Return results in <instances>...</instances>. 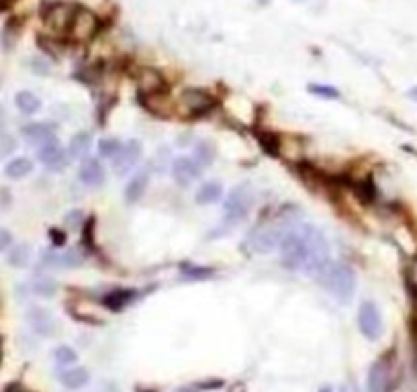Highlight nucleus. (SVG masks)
Returning <instances> with one entry per match:
<instances>
[{
    "label": "nucleus",
    "mask_w": 417,
    "mask_h": 392,
    "mask_svg": "<svg viewBox=\"0 0 417 392\" xmlns=\"http://www.w3.org/2000/svg\"><path fill=\"white\" fill-rule=\"evenodd\" d=\"M21 135L27 143L35 146V148H41L49 141L56 139V127L52 123H43V121H37V123H29L21 129Z\"/></svg>",
    "instance_id": "15"
},
{
    "label": "nucleus",
    "mask_w": 417,
    "mask_h": 392,
    "mask_svg": "<svg viewBox=\"0 0 417 392\" xmlns=\"http://www.w3.org/2000/svg\"><path fill=\"white\" fill-rule=\"evenodd\" d=\"M98 392H121V391H119V387H117L115 382H102L100 389H98Z\"/></svg>",
    "instance_id": "37"
},
{
    "label": "nucleus",
    "mask_w": 417,
    "mask_h": 392,
    "mask_svg": "<svg viewBox=\"0 0 417 392\" xmlns=\"http://www.w3.org/2000/svg\"><path fill=\"white\" fill-rule=\"evenodd\" d=\"M291 227V225H289ZM289 227L280 225V223H270L266 227H258L248 239V245L253 253H260V255H266V253H272L274 249L280 247L282 243V237L289 231Z\"/></svg>",
    "instance_id": "4"
},
{
    "label": "nucleus",
    "mask_w": 417,
    "mask_h": 392,
    "mask_svg": "<svg viewBox=\"0 0 417 392\" xmlns=\"http://www.w3.org/2000/svg\"><path fill=\"white\" fill-rule=\"evenodd\" d=\"M180 272H182V278L184 280H194V282H203V280H209V278H213L215 276V270L213 268H205V266H182L180 268Z\"/></svg>",
    "instance_id": "29"
},
{
    "label": "nucleus",
    "mask_w": 417,
    "mask_h": 392,
    "mask_svg": "<svg viewBox=\"0 0 417 392\" xmlns=\"http://www.w3.org/2000/svg\"><path fill=\"white\" fill-rule=\"evenodd\" d=\"M33 168H35L33 159H29V157L25 156L12 157V159L4 165V176H6L8 180H23V178H27V176L33 172Z\"/></svg>",
    "instance_id": "23"
},
{
    "label": "nucleus",
    "mask_w": 417,
    "mask_h": 392,
    "mask_svg": "<svg viewBox=\"0 0 417 392\" xmlns=\"http://www.w3.org/2000/svg\"><path fill=\"white\" fill-rule=\"evenodd\" d=\"M29 288H31L33 295L49 299V297H54V295L58 292V282H56L54 278H49V276H35V278L31 280Z\"/></svg>",
    "instance_id": "26"
},
{
    "label": "nucleus",
    "mask_w": 417,
    "mask_h": 392,
    "mask_svg": "<svg viewBox=\"0 0 417 392\" xmlns=\"http://www.w3.org/2000/svg\"><path fill=\"white\" fill-rule=\"evenodd\" d=\"M307 90H309L313 96H317V98H326V100H337V98L341 96L337 88L328 86V84H309Z\"/></svg>",
    "instance_id": "33"
},
{
    "label": "nucleus",
    "mask_w": 417,
    "mask_h": 392,
    "mask_svg": "<svg viewBox=\"0 0 417 392\" xmlns=\"http://www.w3.org/2000/svg\"><path fill=\"white\" fill-rule=\"evenodd\" d=\"M278 251L282 266L293 272L319 276L332 264L328 237L315 225H291Z\"/></svg>",
    "instance_id": "1"
},
{
    "label": "nucleus",
    "mask_w": 417,
    "mask_h": 392,
    "mask_svg": "<svg viewBox=\"0 0 417 392\" xmlns=\"http://www.w3.org/2000/svg\"><path fill=\"white\" fill-rule=\"evenodd\" d=\"M37 159H39L47 170H52V172H62V170L68 165L70 156H68V152L58 143V139H54V141H49V143L37 148Z\"/></svg>",
    "instance_id": "13"
},
{
    "label": "nucleus",
    "mask_w": 417,
    "mask_h": 392,
    "mask_svg": "<svg viewBox=\"0 0 417 392\" xmlns=\"http://www.w3.org/2000/svg\"><path fill=\"white\" fill-rule=\"evenodd\" d=\"M322 286L330 292V297L341 305L352 303L356 292V274L346 264H330L319 276Z\"/></svg>",
    "instance_id": "2"
},
{
    "label": "nucleus",
    "mask_w": 417,
    "mask_h": 392,
    "mask_svg": "<svg viewBox=\"0 0 417 392\" xmlns=\"http://www.w3.org/2000/svg\"><path fill=\"white\" fill-rule=\"evenodd\" d=\"M203 165L194 159V156H178L172 159L170 163V172H172V178L178 186L186 188L190 186L192 182H196L201 176H203Z\"/></svg>",
    "instance_id": "9"
},
{
    "label": "nucleus",
    "mask_w": 417,
    "mask_h": 392,
    "mask_svg": "<svg viewBox=\"0 0 417 392\" xmlns=\"http://www.w3.org/2000/svg\"><path fill=\"white\" fill-rule=\"evenodd\" d=\"M358 329L368 341L381 339V335L385 331V323H383V314L379 311V307L372 301H364L360 305V309H358Z\"/></svg>",
    "instance_id": "6"
},
{
    "label": "nucleus",
    "mask_w": 417,
    "mask_h": 392,
    "mask_svg": "<svg viewBox=\"0 0 417 392\" xmlns=\"http://www.w3.org/2000/svg\"><path fill=\"white\" fill-rule=\"evenodd\" d=\"M137 297H139V292H137L135 288H117V290L106 292L100 301H102V305H104L109 311L121 313V311H123L125 307H129Z\"/></svg>",
    "instance_id": "17"
},
{
    "label": "nucleus",
    "mask_w": 417,
    "mask_h": 392,
    "mask_svg": "<svg viewBox=\"0 0 417 392\" xmlns=\"http://www.w3.org/2000/svg\"><path fill=\"white\" fill-rule=\"evenodd\" d=\"M391 380H393V370L391 362L387 358L376 360L370 370H368V380H366V391L368 392H389L391 391Z\"/></svg>",
    "instance_id": "11"
},
{
    "label": "nucleus",
    "mask_w": 417,
    "mask_h": 392,
    "mask_svg": "<svg viewBox=\"0 0 417 392\" xmlns=\"http://www.w3.org/2000/svg\"><path fill=\"white\" fill-rule=\"evenodd\" d=\"M253 207V190L250 184H238L229 190L223 203V221L227 225H238L250 215Z\"/></svg>",
    "instance_id": "3"
},
{
    "label": "nucleus",
    "mask_w": 417,
    "mask_h": 392,
    "mask_svg": "<svg viewBox=\"0 0 417 392\" xmlns=\"http://www.w3.org/2000/svg\"><path fill=\"white\" fill-rule=\"evenodd\" d=\"M223 198V184L217 182V180H209V182H203L201 188L196 190L194 194V200L196 205H215Z\"/></svg>",
    "instance_id": "21"
},
{
    "label": "nucleus",
    "mask_w": 417,
    "mask_h": 392,
    "mask_svg": "<svg viewBox=\"0 0 417 392\" xmlns=\"http://www.w3.org/2000/svg\"><path fill=\"white\" fill-rule=\"evenodd\" d=\"M4 129H6V111L0 104V133H4Z\"/></svg>",
    "instance_id": "38"
},
{
    "label": "nucleus",
    "mask_w": 417,
    "mask_h": 392,
    "mask_svg": "<svg viewBox=\"0 0 417 392\" xmlns=\"http://www.w3.org/2000/svg\"><path fill=\"white\" fill-rule=\"evenodd\" d=\"M76 8L78 6L70 2H49L43 6V21L56 33H68V27L74 19Z\"/></svg>",
    "instance_id": "8"
},
{
    "label": "nucleus",
    "mask_w": 417,
    "mask_h": 392,
    "mask_svg": "<svg viewBox=\"0 0 417 392\" xmlns=\"http://www.w3.org/2000/svg\"><path fill=\"white\" fill-rule=\"evenodd\" d=\"M223 387V380H217V378H205V380H199V382H190V384H184L180 389H176V392H211L215 389H221Z\"/></svg>",
    "instance_id": "31"
},
{
    "label": "nucleus",
    "mask_w": 417,
    "mask_h": 392,
    "mask_svg": "<svg viewBox=\"0 0 417 392\" xmlns=\"http://www.w3.org/2000/svg\"><path fill=\"white\" fill-rule=\"evenodd\" d=\"M4 392H27L21 384H10V387H6V391Z\"/></svg>",
    "instance_id": "39"
},
{
    "label": "nucleus",
    "mask_w": 417,
    "mask_h": 392,
    "mask_svg": "<svg viewBox=\"0 0 417 392\" xmlns=\"http://www.w3.org/2000/svg\"><path fill=\"white\" fill-rule=\"evenodd\" d=\"M54 362H56V366L58 368H72L76 362H78V354H76V349L74 347H70V345H60V347H56L54 349Z\"/></svg>",
    "instance_id": "28"
},
{
    "label": "nucleus",
    "mask_w": 417,
    "mask_h": 392,
    "mask_svg": "<svg viewBox=\"0 0 417 392\" xmlns=\"http://www.w3.org/2000/svg\"><path fill=\"white\" fill-rule=\"evenodd\" d=\"M96 31H98V16H96L92 10L84 8V6H78L66 35H68L72 41L86 43V41H90V39L96 35Z\"/></svg>",
    "instance_id": "7"
},
{
    "label": "nucleus",
    "mask_w": 417,
    "mask_h": 392,
    "mask_svg": "<svg viewBox=\"0 0 417 392\" xmlns=\"http://www.w3.org/2000/svg\"><path fill=\"white\" fill-rule=\"evenodd\" d=\"M16 148H19V143L10 133H0V159L12 156L16 152Z\"/></svg>",
    "instance_id": "34"
},
{
    "label": "nucleus",
    "mask_w": 417,
    "mask_h": 392,
    "mask_svg": "<svg viewBox=\"0 0 417 392\" xmlns=\"http://www.w3.org/2000/svg\"><path fill=\"white\" fill-rule=\"evenodd\" d=\"M215 157H217V148H215V143L213 141H201V143H196V148H194V159L205 168V165H211L213 161H215Z\"/></svg>",
    "instance_id": "30"
},
{
    "label": "nucleus",
    "mask_w": 417,
    "mask_h": 392,
    "mask_svg": "<svg viewBox=\"0 0 417 392\" xmlns=\"http://www.w3.org/2000/svg\"><path fill=\"white\" fill-rule=\"evenodd\" d=\"M121 141L117 139V137H102L100 141H98V146H96V150H98V156L104 157V159H115V156L121 152Z\"/></svg>",
    "instance_id": "32"
},
{
    "label": "nucleus",
    "mask_w": 417,
    "mask_h": 392,
    "mask_svg": "<svg viewBox=\"0 0 417 392\" xmlns=\"http://www.w3.org/2000/svg\"><path fill=\"white\" fill-rule=\"evenodd\" d=\"M258 2H264V4H266V2H268V0H258Z\"/></svg>",
    "instance_id": "41"
},
{
    "label": "nucleus",
    "mask_w": 417,
    "mask_h": 392,
    "mask_svg": "<svg viewBox=\"0 0 417 392\" xmlns=\"http://www.w3.org/2000/svg\"><path fill=\"white\" fill-rule=\"evenodd\" d=\"M43 266L47 268H78L82 266V255L78 251H64V253H43Z\"/></svg>",
    "instance_id": "20"
},
{
    "label": "nucleus",
    "mask_w": 417,
    "mask_h": 392,
    "mask_svg": "<svg viewBox=\"0 0 417 392\" xmlns=\"http://www.w3.org/2000/svg\"><path fill=\"white\" fill-rule=\"evenodd\" d=\"M92 150V137L90 133H76L72 139H70V146H68V156L74 157V159H86L88 154Z\"/></svg>",
    "instance_id": "24"
},
{
    "label": "nucleus",
    "mask_w": 417,
    "mask_h": 392,
    "mask_svg": "<svg viewBox=\"0 0 417 392\" xmlns=\"http://www.w3.org/2000/svg\"><path fill=\"white\" fill-rule=\"evenodd\" d=\"M180 106L192 117H203L217 108V98L203 88H186L180 94Z\"/></svg>",
    "instance_id": "5"
},
{
    "label": "nucleus",
    "mask_w": 417,
    "mask_h": 392,
    "mask_svg": "<svg viewBox=\"0 0 417 392\" xmlns=\"http://www.w3.org/2000/svg\"><path fill=\"white\" fill-rule=\"evenodd\" d=\"M14 104L23 115H35L41 108V100L37 98V94L29 92V90H21L14 96Z\"/></svg>",
    "instance_id": "25"
},
{
    "label": "nucleus",
    "mask_w": 417,
    "mask_h": 392,
    "mask_svg": "<svg viewBox=\"0 0 417 392\" xmlns=\"http://www.w3.org/2000/svg\"><path fill=\"white\" fill-rule=\"evenodd\" d=\"M27 323L41 337H54L58 333V321H56V316H54L52 311H47L43 307H31L27 311Z\"/></svg>",
    "instance_id": "12"
},
{
    "label": "nucleus",
    "mask_w": 417,
    "mask_h": 392,
    "mask_svg": "<svg viewBox=\"0 0 417 392\" xmlns=\"http://www.w3.org/2000/svg\"><path fill=\"white\" fill-rule=\"evenodd\" d=\"M144 154V148H142V141L139 139H129L121 146V152L115 156V159H111V165H113V172L117 176H127L135 165L137 161L142 159Z\"/></svg>",
    "instance_id": "10"
},
{
    "label": "nucleus",
    "mask_w": 417,
    "mask_h": 392,
    "mask_svg": "<svg viewBox=\"0 0 417 392\" xmlns=\"http://www.w3.org/2000/svg\"><path fill=\"white\" fill-rule=\"evenodd\" d=\"M12 247V233L4 227H0V253L8 251Z\"/></svg>",
    "instance_id": "35"
},
{
    "label": "nucleus",
    "mask_w": 417,
    "mask_h": 392,
    "mask_svg": "<svg viewBox=\"0 0 417 392\" xmlns=\"http://www.w3.org/2000/svg\"><path fill=\"white\" fill-rule=\"evenodd\" d=\"M148 184H150V172L144 170V172H137L125 186L123 194H125V203L129 205H135L137 200H142V196L146 194L148 190Z\"/></svg>",
    "instance_id": "19"
},
{
    "label": "nucleus",
    "mask_w": 417,
    "mask_h": 392,
    "mask_svg": "<svg viewBox=\"0 0 417 392\" xmlns=\"http://www.w3.org/2000/svg\"><path fill=\"white\" fill-rule=\"evenodd\" d=\"M49 239H52V245L54 247H64L66 245V233L62 229H49Z\"/></svg>",
    "instance_id": "36"
},
{
    "label": "nucleus",
    "mask_w": 417,
    "mask_h": 392,
    "mask_svg": "<svg viewBox=\"0 0 417 392\" xmlns=\"http://www.w3.org/2000/svg\"><path fill=\"white\" fill-rule=\"evenodd\" d=\"M407 96H409V98H412L414 102H417V86H414V88H409Z\"/></svg>",
    "instance_id": "40"
},
{
    "label": "nucleus",
    "mask_w": 417,
    "mask_h": 392,
    "mask_svg": "<svg viewBox=\"0 0 417 392\" xmlns=\"http://www.w3.org/2000/svg\"><path fill=\"white\" fill-rule=\"evenodd\" d=\"M256 137L262 146V150L268 154V156H278L280 154V137L274 133V131H266V129H258L256 131Z\"/></svg>",
    "instance_id": "27"
},
{
    "label": "nucleus",
    "mask_w": 417,
    "mask_h": 392,
    "mask_svg": "<svg viewBox=\"0 0 417 392\" xmlns=\"http://www.w3.org/2000/svg\"><path fill=\"white\" fill-rule=\"evenodd\" d=\"M137 86L142 96H156V94H166V82L160 72L152 68H144L137 76Z\"/></svg>",
    "instance_id": "16"
},
{
    "label": "nucleus",
    "mask_w": 417,
    "mask_h": 392,
    "mask_svg": "<svg viewBox=\"0 0 417 392\" xmlns=\"http://www.w3.org/2000/svg\"><path fill=\"white\" fill-rule=\"evenodd\" d=\"M6 262L10 268H16V270H25L31 266L33 262V249L31 245L27 243H16L8 249V255H6Z\"/></svg>",
    "instance_id": "22"
},
{
    "label": "nucleus",
    "mask_w": 417,
    "mask_h": 392,
    "mask_svg": "<svg viewBox=\"0 0 417 392\" xmlns=\"http://www.w3.org/2000/svg\"><path fill=\"white\" fill-rule=\"evenodd\" d=\"M58 382L64 389H68V391H78V389H84L90 382V374L82 366H78V368H74V366L72 368H64L58 374Z\"/></svg>",
    "instance_id": "18"
},
{
    "label": "nucleus",
    "mask_w": 417,
    "mask_h": 392,
    "mask_svg": "<svg viewBox=\"0 0 417 392\" xmlns=\"http://www.w3.org/2000/svg\"><path fill=\"white\" fill-rule=\"evenodd\" d=\"M78 178L88 188H100L106 182V170L96 157H86L78 168Z\"/></svg>",
    "instance_id": "14"
}]
</instances>
